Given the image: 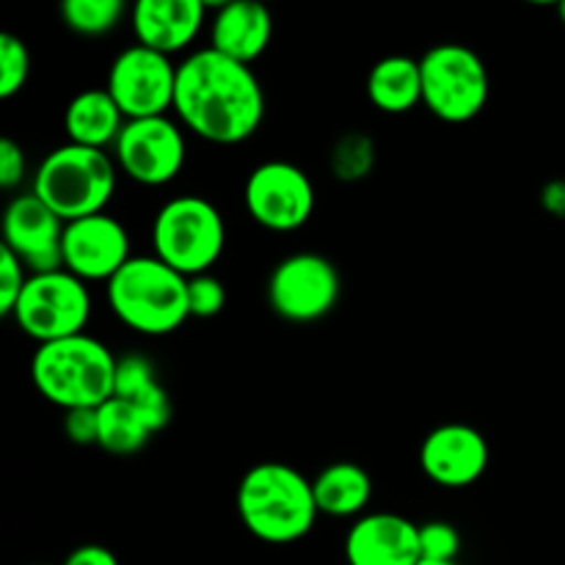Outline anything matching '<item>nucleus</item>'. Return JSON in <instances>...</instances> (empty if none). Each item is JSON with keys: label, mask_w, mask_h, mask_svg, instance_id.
<instances>
[{"label": "nucleus", "mask_w": 565, "mask_h": 565, "mask_svg": "<svg viewBox=\"0 0 565 565\" xmlns=\"http://www.w3.org/2000/svg\"><path fill=\"white\" fill-rule=\"evenodd\" d=\"M64 434L72 445L88 447L99 439V417L97 408H72L64 412Z\"/></svg>", "instance_id": "obj_30"}, {"label": "nucleus", "mask_w": 565, "mask_h": 565, "mask_svg": "<svg viewBox=\"0 0 565 565\" xmlns=\"http://www.w3.org/2000/svg\"><path fill=\"white\" fill-rule=\"evenodd\" d=\"M28 174V163H25V152L17 141L11 138H3L0 141V188L3 191H14V188L22 185Z\"/></svg>", "instance_id": "obj_31"}, {"label": "nucleus", "mask_w": 565, "mask_h": 565, "mask_svg": "<svg viewBox=\"0 0 565 565\" xmlns=\"http://www.w3.org/2000/svg\"><path fill=\"white\" fill-rule=\"evenodd\" d=\"M114 397L130 403L147 419L152 434L169 428L171 401L163 386H160L154 364L147 356H141V353H127V356L119 359V364H116Z\"/></svg>", "instance_id": "obj_21"}, {"label": "nucleus", "mask_w": 565, "mask_h": 565, "mask_svg": "<svg viewBox=\"0 0 565 565\" xmlns=\"http://www.w3.org/2000/svg\"><path fill=\"white\" fill-rule=\"evenodd\" d=\"M22 334L36 340L39 345L70 340L86 334L92 320V292L88 285L70 270H50V274H31L25 281L20 301L11 312Z\"/></svg>", "instance_id": "obj_8"}, {"label": "nucleus", "mask_w": 565, "mask_h": 565, "mask_svg": "<svg viewBox=\"0 0 565 565\" xmlns=\"http://www.w3.org/2000/svg\"><path fill=\"white\" fill-rule=\"evenodd\" d=\"M491 461L486 436L463 423H445L419 445V467L425 478L441 489H467L478 483Z\"/></svg>", "instance_id": "obj_15"}, {"label": "nucleus", "mask_w": 565, "mask_h": 565, "mask_svg": "<svg viewBox=\"0 0 565 565\" xmlns=\"http://www.w3.org/2000/svg\"><path fill=\"white\" fill-rule=\"evenodd\" d=\"M61 254H64V270L86 285L88 281L108 285L132 259L127 230L119 218L108 213L70 221L64 230Z\"/></svg>", "instance_id": "obj_13"}, {"label": "nucleus", "mask_w": 565, "mask_h": 565, "mask_svg": "<svg viewBox=\"0 0 565 565\" xmlns=\"http://www.w3.org/2000/svg\"><path fill=\"white\" fill-rule=\"evenodd\" d=\"M342 552L348 565H417L423 561L419 524L397 513H364L348 530Z\"/></svg>", "instance_id": "obj_16"}, {"label": "nucleus", "mask_w": 565, "mask_h": 565, "mask_svg": "<svg viewBox=\"0 0 565 565\" xmlns=\"http://www.w3.org/2000/svg\"><path fill=\"white\" fill-rule=\"evenodd\" d=\"M130 20L136 44L171 58L191 47L202 28L210 25V6L202 0H138Z\"/></svg>", "instance_id": "obj_17"}, {"label": "nucleus", "mask_w": 565, "mask_h": 565, "mask_svg": "<svg viewBox=\"0 0 565 565\" xmlns=\"http://www.w3.org/2000/svg\"><path fill=\"white\" fill-rule=\"evenodd\" d=\"M210 50L252 66L274 39V14L263 3L232 0L210 14Z\"/></svg>", "instance_id": "obj_18"}, {"label": "nucleus", "mask_w": 565, "mask_h": 565, "mask_svg": "<svg viewBox=\"0 0 565 565\" xmlns=\"http://www.w3.org/2000/svg\"><path fill=\"white\" fill-rule=\"evenodd\" d=\"M423 70V105L447 125L478 119L491 97L486 61L467 44L445 42L419 58Z\"/></svg>", "instance_id": "obj_7"}, {"label": "nucleus", "mask_w": 565, "mask_h": 565, "mask_svg": "<svg viewBox=\"0 0 565 565\" xmlns=\"http://www.w3.org/2000/svg\"><path fill=\"white\" fill-rule=\"evenodd\" d=\"M58 11L61 22L77 36H103L125 20L127 6L121 0H64Z\"/></svg>", "instance_id": "obj_24"}, {"label": "nucleus", "mask_w": 565, "mask_h": 565, "mask_svg": "<svg viewBox=\"0 0 565 565\" xmlns=\"http://www.w3.org/2000/svg\"><path fill=\"white\" fill-rule=\"evenodd\" d=\"M226 307V287L224 281L215 279L213 274H202L188 279V309L191 318L210 320L218 318Z\"/></svg>", "instance_id": "obj_28"}, {"label": "nucleus", "mask_w": 565, "mask_h": 565, "mask_svg": "<svg viewBox=\"0 0 565 565\" xmlns=\"http://www.w3.org/2000/svg\"><path fill=\"white\" fill-rule=\"evenodd\" d=\"M99 417V450L110 452V456H132V452H141L147 447V441L152 439V428L147 425V419L136 412L127 401L121 397H110L108 403L97 408Z\"/></svg>", "instance_id": "obj_23"}, {"label": "nucleus", "mask_w": 565, "mask_h": 565, "mask_svg": "<svg viewBox=\"0 0 565 565\" xmlns=\"http://www.w3.org/2000/svg\"><path fill=\"white\" fill-rule=\"evenodd\" d=\"M226 246L221 210L204 196H177L158 210L152 224L154 257L185 279L210 274Z\"/></svg>", "instance_id": "obj_6"}, {"label": "nucleus", "mask_w": 565, "mask_h": 565, "mask_svg": "<svg viewBox=\"0 0 565 565\" xmlns=\"http://www.w3.org/2000/svg\"><path fill=\"white\" fill-rule=\"evenodd\" d=\"M375 149L370 143V138H364L362 132H351V136L342 138L334 147V154H331V169L337 171V177L345 182L362 180L367 177V171L373 169Z\"/></svg>", "instance_id": "obj_26"}, {"label": "nucleus", "mask_w": 565, "mask_h": 565, "mask_svg": "<svg viewBox=\"0 0 565 565\" xmlns=\"http://www.w3.org/2000/svg\"><path fill=\"white\" fill-rule=\"evenodd\" d=\"M237 516L263 544H296L312 533L320 516L312 480L290 463H254L237 486Z\"/></svg>", "instance_id": "obj_2"}, {"label": "nucleus", "mask_w": 565, "mask_h": 565, "mask_svg": "<svg viewBox=\"0 0 565 565\" xmlns=\"http://www.w3.org/2000/svg\"><path fill=\"white\" fill-rule=\"evenodd\" d=\"M127 119L108 94V88H86L75 94L64 110V130L70 143L92 149H114Z\"/></svg>", "instance_id": "obj_19"}, {"label": "nucleus", "mask_w": 565, "mask_h": 565, "mask_svg": "<svg viewBox=\"0 0 565 565\" xmlns=\"http://www.w3.org/2000/svg\"><path fill=\"white\" fill-rule=\"evenodd\" d=\"M419 552L430 563H458L461 555V533L450 522L419 524Z\"/></svg>", "instance_id": "obj_27"}, {"label": "nucleus", "mask_w": 565, "mask_h": 565, "mask_svg": "<svg viewBox=\"0 0 565 565\" xmlns=\"http://www.w3.org/2000/svg\"><path fill=\"white\" fill-rule=\"evenodd\" d=\"M557 14H561V22L565 25V0H563L561 6H557Z\"/></svg>", "instance_id": "obj_33"}, {"label": "nucleus", "mask_w": 565, "mask_h": 565, "mask_svg": "<svg viewBox=\"0 0 565 565\" xmlns=\"http://www.w3.org/2000/svg\"><path fill=\"white\" fill-rule=\"evenodd\" d=\"M28 77H31L28 44L14 33H3L0 36V97H17L25 88Z\"/></svg>", "instance_id": "obj_25"}, {"label": "nucleus", "mask_w": 565, "mask_h": 565, "mask_svg": "<svg viewBox=\"0 0 565 565\" xmlns=\"http://www.w3.org/2000/svg\"><path fill=\"white\" fill-rule=\"evenodd\" d=\"M342 279L329 257L298 252L281 259L268 279V303L287 323H318L334 312Z\"/></svg>", "instance_id": "obj_9"}, {"label": "nucleus", "mask_w": 565, "mask_h": 565, "mask_svg": "<svg viewBox=\"0 0 565 565\" xmlns=\"http://www.w3.org/2000/svg\"><path fill=\"white\" fill-rule=\"evenodd\" d=\"M110 309L127 329L143 337H166L188 318V279L154 254L132 257L105 285Z\"/></svg>", "instance_id": "obj_5"}, {"label": "nucleus", "mask_w": 565, "mask_h": 565, "mask_svg": "<svg viewBox=\"0 0 565 565\" xmlns=\"http://www.w3.org/2000/svg\"><path fill=\"white\" fill-rule=\"evenodd\" d=\"M105 88L127 121L169 116L174 110L177 66L169 55L132 44L110 61Z\"/></svg>", "instance_id": "obj_10"}, {"label": "nucleus", "mask_w": 565, "mask_h": 565, "mask_svg": "<svg viewBox=\"0 0 565 565\" xmlns=\"http://www.w3.org/2000/svg\"><path fill=\"white\" fill-rule=\"evenodd\" d=\"M367 99L384 114H408L423 103V70L412 55H386L367 75Z\"/></svg>", "instance_id": "obj_22"}, {"label": "nucleus", "mask_w": 565, "mask_h": 565, "mask_svg": "<svg viewBox=\"0 0 565 565\" xmlns=\"http://www.w3.org/2000/svg\"><path fill=\"white\" fill-rule=\"evenodd\" d=\"M119 359L88 334L39 345L31 359V379L39 395L53 406L99 408L114 397Z\"/></svg>", "instance_id": "obj_3"}, {"label": "nucleus", "mask_w": 565, "mask_h": 565, "mask_svg": "<svg viewBox=\"0 0 565 565\" xmlns=\"http://www.w3.org/2000/svg\"><path fill=\"white\" fill-rule=\"evenodd\" d=\"M312 491L320 516L362 519L373 500V478L359 463L337 461L312 480Z\"/></svg>", "instance_id": "obj_20"}, {"label": "nucleus", "mask_w": 565, "mask_h": 565, "mask_svg": "<svg viewBox=\"0 0 565 565\" xmlns=\"http://www.w3.org/2000/svg\"><path fill=\"white\" fill-rule=\"evenodd\" d=\"M64 230L66 221H61L31 191L11 199L3 213V246L22 259L28 274H50L64 268V254H61Z\"/></svg>", "instance_id": "obj_14"}, {"label": "nucleus", "mask_w": 565, "mask_h": 565, "mask_svg": "<svg viewBox=\"0 0 565 565\" xmlns=\"http://www.w3.org/2000/svg\"><path fill=\"white\" fill-rule=\"evenodd\" d=\"M243 202L254 224L268 232H296L309 224L315 213V185L296 163L268 160L248 174Z\"/></svg>", "instance_id": "obj_12"}, {"label": "nucleus", "mask_w": 565, "mask_h": 565, "mask_svg": "<svg viewBox=\"0 0 565 565\" xmlns=\"http://www.w3.org/2000/svg\"><path fill=\"white\" fill-rule=\"evenodd\" d=\"M119 166L105 149L70 143L44 154L33 171L31 193L42 199L61 221L88 218L105 213L116 193Z\"/></svg>", "instance_id": "obj_4"}, {"label": "nucleus", "mask_w": 565, "mask_h": 565, "mask_svg": "<svg viewBox=\"0 0 565 565\" xmlns=\"http://www.w3.org/2000/svg\"><path fill=\"white\" fill-rule=\"evenodd\" d=\"M417 565H458V563H430V561H419Z\"/></svg>", "instance_id": "obj_34"}, {"label": "nucleus", "mask_w": 565, "mask_h": 565, "mask_svg": "<svg viewBox=\"0 0 565 565\" xmlns=\"http://www.w3.org/2000/svg\"><path fill=\"white\" fill-rule=\"evenodd\" d=\"M114 160L121 174L147 188L169 185L180 177L188 160V141L182 125L171 116L132 119L114 143Z\"/></svg>", "instance_id": "obj_11"}, {"label": "nucleus", "mask_w": 565, "mask_h": 565, "mask_svg": "<svg viewBox=\"0 0 565 565\" xmlns=\"http://www.w3.org/2000/svg\"><path fill=\"white\" fill-rule=\"evenodd\" d=\"M174 114L207 143L248 141L265 119V88L252 66L202 47L177 64Z\"/></svg>", "instance_id": "obj_1"}, {"label": "nucleus", "mask_w": 565, "mask_h": 565, "mask_svg": "<svg viewBox=\"0 0 565 565\" xmlns=\"http://www.w3.org/2000/svg\"><path fill=\"white\" fill-rule=\"evenodd\" d=\"M61 565H119V557H116L108 546L83 544L77 546V550H72Z\"/></svg>", "instance_id": "obj_32"}, {"label": "nucleus", "mask_w": 565, "mask_h": 565, "mask_svg": "<svg viewBox=\"0 0 565 565\" xmlns=\"http://www.w3.org/2000/svg\"><path fill=\"white\" fill-rule=\"evenodd\" d=\"M28 268L11 248H0V315L11 318L28 281Z\"/></svg>", "instance_id": "obj_29"}]
</instances>
